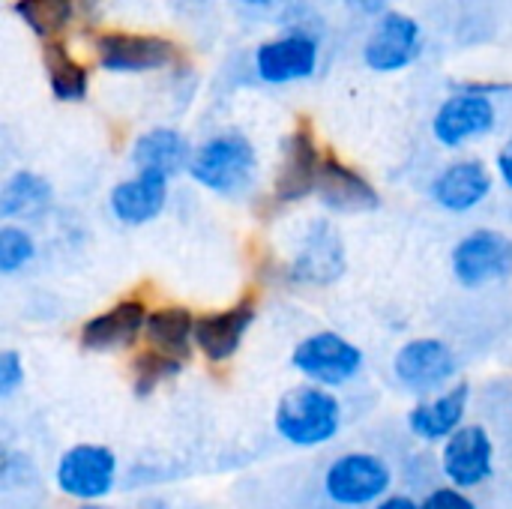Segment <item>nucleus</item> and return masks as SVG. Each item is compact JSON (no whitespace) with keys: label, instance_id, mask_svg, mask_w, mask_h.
Masks as SVG:
<instances>
[{"label":"nucleus","instance_id":"obj_1","mask_svg":"<svg viewBox=\"0 0 512 509\" xmlns=\"http://www.w3.org/2000/svg\"><path fill=\"white\" fill-rule=\"evenodd\" d=\"M273 426L279 438L297 450L324 447L342 429V405L327 387L309 381L279 399Z\"/></svg>","mask_w":512,"mask_h":509},{"label":"nucleus","instance_id":"obj_2","mask_svg":"<svg viewBox=\"0 0 512 509\" xmlns=\"http://www.w3.org/2000/svg\"><path fill=\"white\" fill-rule=\"evenodd\" d=\"M192 180L216 195H240L255 183L258 153L252 141L240 132H222L195 147L186 168Z\"/></svg>","mask_w":512,"mask_h":509},{"label":"nucleus","instance_id":"obj_3","mask_svg":"<svg viewBox=\"0 0 512 509\" xmlns=\"http://www.w3.org/2000/svg\"><path fill=\"white\" fill-rule=\"evenodd\" d=\"M393 489L390 465L375 453H345L324 471V492L336 507H375Z\"/></svg>","mask_w":512,"mask_h":509},{"label":"nucleus","instance_id":"obj_4","mask_svg":"<svg viewBox=\"0 0 512 509\" xmlns=\"http://www.w3.org/2000/svg\"><path fill=\"white\" fill-rule=\"evenodd\" d=\"M54 483L78 504L105 501L117 486V456L102 444H75L57 459Z\"/></svg>","mask_w":512,"mask_h":509},{"label":"nucleus","instance_id":"obj_5","mask_svg":"<svg viewBox=\"0 0 512 509\" xmlns=\"http://www.w3.org/2000/svg\"><path fill=\"white\" fill-rule=\"evenodd\" d=\"M291 366L312 384H321L327 390L333 387H345L351 384L360 372H363V351L348 342L339 333H312L306 336L294 354H291Z\"/></svg>","mask_w":512,"mask_h":509},{"label":"nucleus","instance_id":"obj_6","mask_svg":"<svg viewBox=\"0 0 512 509\" xmlns=\"http://www.w3.org/2000/svg\"><path fill=\"white\" fill-rule=\"evenodd\" d=\"M459 372L453 348L441 339H411L393 357L396 381L414 396L441 393Z\"/></svg>","mask_w":512,"mask_h":509},{"label":"nucleus","instance_id":"obj_7","mask_svg":"<svg viewBox=\"0 0 512 509\" xmlns=\"http://www.w3.org/2000/svg\"><path fill=\"white\" fill-rule=\"evenodd\" d=\"M441 471L459 489H480L495 477V441L480 423H465L441 447Z\"/></svg>","mask_w":512,"mask_h":509},{"label":"nucleus","instance_id":"obj_8","mask_svg":"<svg viewBox=\"0 0 512 509\" xmlns=\"http://www.w3.org/2000/svg\"><path fill=\"white\" fill-rule=\"evenodd\" d=\"M453 273L462 288H483L512 273V240L501 231L480 228L453 249Z\"/></svg>","mask_w":512,"mask_h":509},{"label":"nucleus","instance_id":"obj_9","mask_svg":"<svg viewBox=\"0 0 512 509\" xmlns=\"http://www.w3.org/2000/svg\"><path fill=\"white\" fill-rule=\"evenodd\" d=\"M96 60L105 72L132 75V72H153L165 69L174 60V42L156 33H129V30H108L93 39Z\"/></svg>","mask_w":512,"mask_h":509},{"label":"nucleus","instance_id":"obj_10","mask_svg":"<svg viewBox=\"0 0 512 509\" xmlns=\"http://www.w3.org/2000/svg\"><path fill=\"white\" fill-rule=\"evenodd\" d=\"M495 120H498L495 102L483 90L468 87L441 102L432 120V135L438 144L456 150L480 135H489L495 129Z\"/></svg>","mask_w":512,"mask_h":509},{"label":"nucleus","instance_id":"obj_11","mask_svg":"<svg viewBox=\"0 0 512 509\" xmlns=\"http://www.w3.org/2000/svg\"><path fill=\"white\" fill-rule=\"evenodd\" d=\"M423 48V33L417 18L405 12H384L363 45V60L375 72L408 69Z\"/></svg>","mask_w":512,"mask_h":509},{"label":"nucleus","instance_id":"obj_12","mask_svg":"<svg viewBox=\"0 0 512 509\" xmlns=\"http://www.w3.org/2000/svg\"><path fill=\"white\" fill-rule=\"evenodd\" d=\"M318 69V42L306 33H285L258 45L255 72L267 84H291L315 75Z\"/></svg>","mask_w":512,"mask_h":509},{"label":"nucleus","instance_id":"obj_13","mask_svg":"<svg viewBox=\"0 0 512 509\" xmlns=\"http://www.w3.org/2000/svg\"><path fill=\"white\" fill-rule=\"evenodd\" d=\"M147 306L135 297L114 303L111 309L93 315L90 321H84L81 327V348L84 351H96V354H111V351H123L129 345L138 342V336L147 327Z\"/></svg>","mask_w":512,"mask_h":509},{"label":"nucleus","instance_id":"obj_14","mask_svg":"<svg viewBox=\"0 0 512 509\" xmlns=\"http://www.w3.org/2000/svg\"><path fill=\"white\" fill-rule=\"evenodd\" d=\"M321 153H318V141L315 132L300 123L288 138H285V153H282V165L276 174V198L291 204L300 201L306 195L315 192L318 186V174H321Z\"/></svg>","mask_w":512,"mask_h":509},{"label":"nucleus","instance_id":"obj_15","mask_svg":"<svg viewBox=\"0 0 512 509\" xmlns=\"http://www.w3.org/2000/svg\"><path fill=\"white\" fill-rule=\"evenodd\" d=\"M252 321H255V303L249 297L222 312H207L195 318V348L210 363H225L240 351Z\"/></svg>","mask_w":512,"mask_h":509},{"label":"nucleus","instance_id":"obj_16","mask_svg":"<svg viewBox=\"0 0 512 509\" xmlns=\"http://www.w3.org/2000/svg\"><path fill=\"white\" fill-rule=\"evenodd\" d=\"M468 402H471V387L468 384L447 387V390L435 393L432 399L417 402L411 408V414H408L411 435L426 441V444H438V441L444 444L456 429L465 426Z\"/></svg>","mask_w":512,"mask_h":509},{"label":"nucleus","instance_id":"obj_17","mask_svg":"<svg viewBox=\"0 0 512 509\" xmlns=\"http://www.w3.org/2000/svg\"><path fill=\"white\" fill-rule=\"evenodd\" d=\"M345 273V246L330 222L309 228L297 258L291 261L294 282L306 285H333Z\"/></svg>","mask_w":512,"mask_h":509},{"label":"nucleus","instance_id":"obj_18","mask_svg":"<svg viewBox=\"0 0 512 509\" xmlns=\"http://www.w3.org/2000/svg\"><path fill=\"white\" fill-rule=\"evenodd\" d=\"M489 192H492V174L480 159H459L447 165L432 183L435 204L450 213H468L480 207L489 198Z\"/></svg>","mask_w":512,"mask_h":509},{"label":"nucleus","instance_id":"obj_19","mask_svg":"<svg viewBox=\"0 0 512 509\" xmlns=\"http://www.w3.org/2000/svg\"><path fill=\"white\" fill-rule=\"evenodd\" d=\"M315 195L336 213H366L381 204L375 186L360 171L339 162L336 156H324Z\"/></svg>","mask_w":512,"mask_h":509},{"label":"nucleus","instance_id":"obj_20","mask_svg":"<svg viewBox=\"0 0 512 509\" xmlns=\"http://www.w3.org/2000/svg\"><path fill=\"white\" fill-rule=\"evenodd\" d=\"M168 201V177L159 171H138L135 177L117 183L108 195L111 213L123 225H144L153 222Z\"/></svg>","mask_w":512,"mask_h":509},{"label":"nucleus","instance_id":"obj_21","mask_svg":"<svg viewBox=\"0 0 512 509\" xmlns=\"http://www.w3.org/2000/svg\"><path fill=\"white\" fill-rule=\"evenodd\" d=\"M132 162L138 171H159L165 177H174L177 171L189 168L192 162V147L183 132L171 126H156L138 135L132 147Z\"/></svg>","mask_w":512,"mask_h":509},{"label":"nucleus","instance_id":"obj_22","mask_svg":"<svg viewBox=\"0 0 512 509\" xmlns=\"http://www.w3.org/2000/svg\"><path fill=\"white\" fill-rule=\"evenodd\" d=\"M144 336H147L150 348H156L162 354H171V357L186 363L192 357V345H195V318L183 306L153 309L147 315Z\"/></svg>","mask_w":512,"mask_h":509},{"label":"nucleus","instance_id":"obj_23","mask_svg":"<svg viewBox=\"0 0 512 509\" xmlns=\"http://www.w3.org/2000/svg\"><path fill=\"white\" fill-rule=\"evenodd\" d=\"M51 204V183L36 171H15L0 189L3 219H33Z\"/></svg>","mask_w":512,"mask_h":509},{"label":"nucleus","instance_id":"obj_24","mask_svg":"<svg viewBox=\"0 0 512 509\" xmlns=\"http://www.w3.org/2000/svg\"><path fill=\"white\" fill-rule=\"evenodd\" d=\"M42 66L48 75V87L54 93V99L60 102H81L90 90V75L87 69L66 51L63 42L48 39L45 51H42Z\"/></svg>","mask_w":512,"mask_h":509},{"label":"nucleus","instance_id":"obj_25","mask_svg":"<svg viewBox=\"0 0 512 509\" xmlns=\"http://www.w3.org/2000/svg\"><path fill=\"white\" fill-rule=\"evenodd\" d=\"M12 12L39 39H54L57 33H63L72 24V18L78 12V0H15Z\"/></svg>","mask_w":512,"mask_h":509},{"label":"nucleus","instance_id":"obj_26","mask_svg":"<svg viewBox=\"0 0 512 509\" xmlns=\"http://www.w3.org/2000/svg\"><path fill=\"white\" fill-rule=\"evenodd\" d=\"M180 369H183V360H177L171 354H162L156 348L138 354L135 363H132V390H135V396H141V399L150 396L156 387H162L165 381L180 375Z\"/></svg>","mask_w":512,"mask_h":509},{"label":"nucleus","instance_id":"obj_27","mask_svg":"<svg viewBox=\"0 0 512 509\" xmlns=\"http://www.w3.org/2000/svg\"><path fill=\"white\" fill-rule=\"evenodd\" d=\"M36 255L33 237L18 228V225H3L0 228V273H18L24 264H30Z\"/></svg>","mask_w":512,"mask_h":509},{"label":"nucleus","instance_id":"obj_28","mask_svg":"<svg viewBox=\"0 0 512 509\" xmlns=\"http://www.w3.org/2000/svg\"><path fill=\"white\" fill-rule=\"evenodd\" d=\"M420 509H477V504L465 495V489L447 483V486L432 489V492L423 498Z\"/></svg>","mask_w":512,"mask_h":509},{"label":"nucleus","instance_id":"obj_29","mask_svg":"<svg viewBox=\"0 0 512 509\" xmlns=\"http://www.w3.org/2000/svg\"><path fill=\"white\" fill-rule=\"evenodd\" d=\"M21 384H24V363L18 351H3L0 354V396L9 399Z\"/></svg>","mask_w":512,"mask_h":509},{"label":"nucleus","instance_id":"obj_30","mask_svg":"<svg viewBox=\"0 0 512 509\" xmlns=\"http://www.w3.org/2000/svg\"><path fill=\"white\" fill-rule=\"evenodd\" d=\"M345 3H348V9H354L360 15H384L390 0H345Z\"/></svg>","mask_w":512,"mask_h":509},{"label":"nucleus","instance_id":"obj_31","mask_svg":"<svg viewBox=\"0 0 512 509\" xmlns=\"http://www.w3.org/2000/svg\"><path fill=\"white\" fill-rule=\"evenodd\" d=\"M372 509H420V504L411 495H387V498H381Z\"/></svg>","mask_w":512,"mask_h":509},{"label":"nucleus","instance_id":"obj_32","mask_svg":"<svg viewBox=\"0 0 512 509\" xmlns=\"http://www.w3.org/2000/svg\"><path fill=\"white\" fill-rule=\"evenodd\" d=\"M498 171H501V180L504 186L512 192V138L507 141V147L498 153Z\"/></svg>","mask_w":512,"mask_h":509},{"label":"nucleus","instance_id":"obj_33","mask_svg":"<svg viewBox=\"0 0 512 509\" xmlns=\"http://www.w3.org/2000/svg\"><path fill=\"white\" fill-rule=\"evenodd\" d=\"M249 6H273V3H282V0H243Z\"/></svg>","mask_w":512,"mask_h":509},{"label":"nucleus","instance_id":"obj_34","mask_svg":"<svg viewBox=\"0 0 512 509\" xmlns=\"http://www.w3.org/2000/svg\"><path fill=\"white\" fill-rule=\"evenodd\" d=\"M99 0H78V9H96Z\"/></svg>","mask_w":512,"mask_h":509},{"label":"nucleus","instance_id":"obj_35","mask_svg":"<svg viewBox=\"0 0 512 509\" xmlns=\"http://www.w3.org/2000/svg\"><path fill=\"white\" fill-rule=\"evenodd\" d=\"M78 509H111V507H105V504H99V501H93V504H81Z\"/></svg>","mask_w":512,"mask_h":509}]
</instances>
